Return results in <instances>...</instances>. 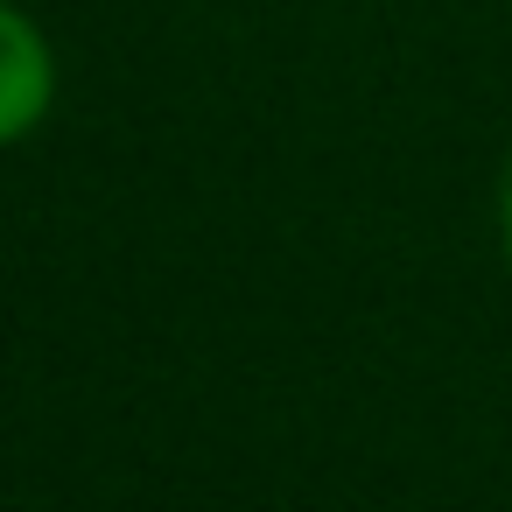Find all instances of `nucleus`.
Returning <instances> with one entry per match:
<instances>
[{
  "instance_id": "nucleus-1",
  "label": "nucleus",
  "mask_w": 512,
  "mask_h": 512,
  "mask_svg": "<svg viewBox=\"0 0 512 512\" xmlns=\"http://www.w3.org/2000/svg\"><path fill=\"white\" fill-rule=\"evenodd\" d=\"M50 85H57V71H50L43 36L15 8H0V148L22 141L50 113Z\"/></svg>"
},
{
  "instance_id": "nucleus-2",
  "label": "nucleus",
  "mask_w": 512,
  "mask_h": 512,
  "mask_svg": "<svg viewBox=\"0 0 512 512\" xmlns=\"http://www.w3.org/2000/svg\"><path fill=\"white\" fill-rule=\"evenodd\" d=\"M505 246H512V183H505Z\"/></svg>"
}]
</instances>
